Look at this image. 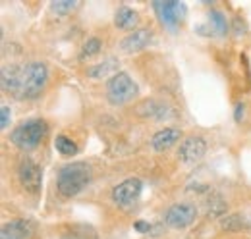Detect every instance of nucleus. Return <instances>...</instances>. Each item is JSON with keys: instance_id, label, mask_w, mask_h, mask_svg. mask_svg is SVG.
<instances>
[{"instance_id": "nucleus-17", "label": "nucleus", "mask_w": 251, "mask_h": 239, "mask_svg": "<svg viewBox=\"0 0 251 239\" xmlns=\"http://www.w3.org/2000/svg\"><path fill=\"white\" fill-rule=\"evenodd\" d=\"M220 226L228 232H240V230L246 228V218L242 214H230L220 222Z\"/></svg>"}, {"instance_id": "nucleus-12", "label": "nucleus", "mask_w": 251, "mask_h": 239, "mask_svg": "<svg viewBox=\"0 0 251 239\" xmlns=\"http://www.w3.org/2000/svg\"><path fill=\"white\" fill-rule=\"evenodd\" d=\"M33 234V224L29 220H12L2 226L0 239H29Z\"/></svg>"}, {"instance_id": "nucleus-9", "label": "nucleus", "mask_w": 251, "mask_h": 239, "mask_svg": "<svg viewBox=\"0 0 251 239\" xmlns=\"http://www.w3.org/2000/svg\"><path fill=\"white\" fill-rule=\"evenodd\" d=\"M207 152V143L203 137H188L182 141L180 145V150H178V158L184 162V164H195L199 162Z\"/></svg>"}, {"instance_id": "nucleus-20", "label": "nucleus", "mask_w": 251, "mask_h": 239, "mask_svg": "<svg viewBox=\"0 0 251 239\" xmlns=\"http://www.w3.org/2000/svg\"><path fill=\"white\" fill-rule=\"evenodd\" d=\"M75 6H77V2H60V0H56V2L50 4V8L56 12V16H66V14L72 12Z\"/></svg>"}, {"instance_id": "nucleus-22", "label": "nucleus", "mask_w": 251, "mask_h": 239, "mask_svg": "<svg viewBox=\"0 0 251 239\" xmlns=\"http://www.w3.org/2000/svg\"><path fill=\"white\" fill-rule=\"evenodd\" d=\"M135 230H137L139 234H151L153 226H151L149 222H145V220H137V222H135Z\"/></svg>"}, {"instance_id": "nucleus-6", "label": "nucleus", "mask_w": 251, "mask_h": 239, "mask_svg": "<svg viewBox=\"0 0 251 239\" xmlns=\"http://www.w3.org/2000/svg\"><path fill=\"white\" fill-rule=\"evenodd\" d=\"M197 218V209L189 203H178V205H172L170 209L164 212V222L168 228L172 230H184L191 226Z\"/></svg>"}, {"instance_id": "nucleus-1", "label": "nucleus", "mask_w": 251, "mask_h": 239, "mask_svg": "<svg viewBox=\"0 0 251 239\" xmlns=\"http://www.w3.org/2000/svg\"><path fill=\"white\" fill-rule=\"evenodd\" d=\"M91 181V168L85 162H72L60 168L58 172V193L62 197H75Z\"/></svg>"}, {"instance_id": "nucleus-19", "label": "nucleus", "mask_w": 251, "mask_h": 239, "mask_svg": "<svg viewBox=\"0 0 251 239\" xmlns=\"http://www.w3.org/2000/svg\"><path fill=\"white\" fill-rule=\"evenodd\" d=\"M100 47H102V43H100V39H99V37H91V39H87V43H85V45H83V48H81V58L95 56V54L100 50Z\"/></svg>"}, {"instance_id": "nucleus-3", "label": "nucleus", "mask_w": 251, "mask_h": 239, "mask_svg": "<svg viewBox=\"0 0 251 239\" xmlns=\"http://www.w3.org/2000/svg\"><path fill=\"white\" fill-rule=\"evenodd\" d=\"M49 79V70L43 62H29L22 70V91L20 98H37Z\"/></svg>"}, {"instance_id": "nucleus-18", "label": "nucleus", "mask_w": 251, "mask_h": 239, "mask_svg": "<svg viewBox=\"0 0 251 239\" xmlns=\"http://www.w3.org/2000/svg\"><path fill=\"white\" fill-rule=\"evenodd\" d=\"M209 22H211V25L215 27L217 31V35H226L228 33V24H226V16L219 12V10H213L211 14H209Z\"/></svg>"}, {"instance_id": "nucleus-2", "label": "nucleus", "mask_w": 251, "mask_h": 239, "mask_svg": "<svg viewBox=\"0 0 251 239\" xmlns=\"http://www.w3.org/2000/svg\"><path fill=\"white\" fill-rule=\"evenodd\" d=\"M47 133H49V127L45 120H25L18 127H14V131L10 133V141L20 150H33L39 147V143L47 137Z\"/></svg>"}, {"instance_id": "nucleus-14", "label": "nucleus", "mask_w": 251, "mask_h": 239, "mask_svg": "<svg viewBox=\"0 0 251 239\" xmlns=\"http://www.w3.org/2000/svg\"><path fill=\"white\" fill-rule=\"evenodd\" d=\"M137 22H139L137 12L131 10L129 6H120V8L116 10V14H114V24H116L118 29H122V31L133 29V27L137 25Z\"/></svg>"}, {"instance_id": "nucleus-23", "label": "nucleus", "mask_w": 251, "mask_h": 239, "mask_svg": "<svg viewBox=\"0 0 251 239\" xmlns=\"http://www.w3.org/2000/svg\"><path fill=\"white\" fill-rule=\"evenodd\" d=\"M242 116H244V104H238V106H236V114H234V118H236V121H240Z\"/></svg>"}, {"instance_id": "nucleus-15", "label": "nucleus", "mask_w": 251, "mask_h": 239, "mask_svg": "<svg viewBox=\"0 0 251 239\" xmlns=\"http://www.w3.org/2000/svg\"><path fill=\"white\" fill-rule=\"evenodd\" d=\"M118 62L114 58H108L104 60L102 64H97L93 68H89L87 70V73H89V77H93V79H102V77H112V75H116L118 72Z\"/></svg>"}, {"instance_id": "nucleus-16", "label": "nucleus", "mask_w": 251, "mask_h": 239, "mask_svg": "<svg viewBox=\"0 0 251 239\" xmlns=\"http://www.w3.org/2000/svg\"><path fill=\"white\" fill-rule=\"evenodd\" d=\"M54 147H56V150L62 156H74V154H77V145L70 137H66V135H58L54 139Z\"/></svg>"}, {"instance_id": "nucleus-4", "label": "nucleus", "mask_w": 251, "mask_h": 239, "mask_svg": "<svg viewBox=\"0 0 251 239\" xmlns=\"http://www.w3.org/2000/svg\"><path fill=\"white\" fill-rule=\"evenodd\" d=\"M137 96V85L133 83V79L124 73V72H118L116 75H112L106 83V98L110 104L114 106H122L131 102L133 98Z\"/></svg>"}, {"instance_id": "nucleus-8", "label": "nucleus", "mask_w": 251, "mask_h": 239, "mask_svg": "<svg viewBox=\"0 0 251 239\" xmlns=\"http://www.w3.org/2000/svg\"><path fill=\"white\" fill-rule=\"evenodd\" d=\"M18 178H20V183L24 185V189H27L29 193H37L41 189L43 172L31 158H24L18 168Z\"/></svg>"}, {"instance_id": "nucleus-7", "label": "nucleus", "mask_w": 251, "mask_h": 239, "mask_svg": "<svg viewBox=\"0 0 251 239\" xmlns=\"http://www.w3.org/2000/svg\"><path fill=\"white\" fill-rule=\"evenodd\" d=\"M143 191V181L137 178H127L112 189V201L118 207H131Z\"/></svg>"}, {"instance_id": "nucleus-5", "label": "nucleus", "mask_w": 251, "mask_h": 239, "mask_svg": "<svg viewBox=\"0 0 251 239\" xmlns=\"http://www.w3.org/2000/svg\"><path fill=\"white\" fill-rule=\"evenodd\" d=\"M153 8L157 12L158 20L164 27L176 31L178 24L186 18V4L184 2H153Z\"/></svg>"}, {"instance_id": "nucleus-21", "label": "nucleus", "mask_w": 251, "mask_h": 239, "mask_svg": "<svg viewBox=\"0 0 251 239\" xmlns=\"http://www.w3.org/2000/svg\"><path fill=\"white\" fill-rule=\"evenodd\" d=\"M0 127L2 129H6L8 127V123H10V108L6 106V104H2V108H0Z\"/></svg>"}, {"instance_id": "nucleus-10", "label": "nucleus", "mask_w": 251, "mask_h": 239, "mask_svg": "<svg viewBox=\"0 0 251 239\" xmlns=\"http://www.w3.org/2000/svg\"><path fill=\"white\" fill-rule=\"evenodd\" d=\"M151 41H153V31L141 27V29H135L127 37H124L122 43H120V48L126 54H135V52L145 50L151 45Z\"/></svg>"}, {"instance_id": "nucleus-11", "label": "nucleus", "mask_w": 251, "mask_h": 239, "mask_svg": "<svg viewBox=\"0 0 251 239\" xmlns=\"http://www.w3.org/2000/svg\"><path fill=\"white\" fill-rule=\"evenodd\" d=\"M22 70H24V66H16V64H10V66L2 68V77H0L2 91L12 93L14 96H20V91H22Z\"/></svg>"}, {"instance_id": "nucleus-13", "label": "nucleus", "mask_w": 251, "mask_h": 239, "mask_svg": "<svg viewBox=\"0 0 251 239\" xmlns=\"http://www.w3.org/2000/svg\"><path fill=\"white\" fill-rule=\"evenodd\" d=\"M180 137H182V131L178 127H164V129H160V131H157L153 135L151 147H153V150H157V152H164V150H168L170 147H174L180 141Z\"/></svg>"}]
</instances>
